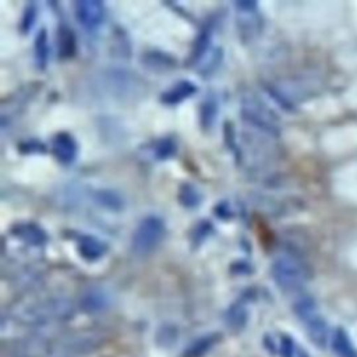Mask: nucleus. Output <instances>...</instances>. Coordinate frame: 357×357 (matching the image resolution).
Instances as JSON below:
<instances>
[{
    "label": "nucleus",
    "instance_id": "f257e3e1",
    "mask_svg": "<svg viewBox=\"0 0 357 357\" xmlns=\"http://www.w3.org/2000/svg\"><path fill=\"white\" fill-rule=\"evenodd\" d=\"M105 335L93 329L67 333L64 336H60L56 344H53L49 357H73L88 354L99 349L105 343Z\"/></svg>",
    "mask_w": 357,
    "mask_h": 357
},
{
    "label": "nucleus",
    "instance_id": "f03ea898",
    "mask_svg": "<svg viewBox=\"0 0 357 357\" xmlns=\"http://www.w3.org/2000/svg\"><path fill=\"white\" fill-rule=\"evenodd\" d=\"M275 283L289 293L300 291L308 280L307 266L293 255H280L272 264Z\"/></svg>",
    "mask_w": 357,
    "mask_h": 357
},
{
    "label": "nucleus",
    "instance_id": "7ed1b4c3",
    "mask_svg": "<svg viewBox=\"0 0 357 357\" xmlns=\"http://www.w3.org/2000/svg\"><path fill=\"white\" fill-rule=\"evenodd\" d=\"M294 314L304 324L311 342L324 347L329 340V328L324 317L319 314L317 303L310 296H303L293 305Z\"/></svg>",
    "mask_w": 357,
    "mask_h": 357
},
{
    "label": "nucleus",
    "instance_id": "20e7f679",
    "mask_svg": "<svg viewBox=\"0 0 357 357\" xmlns=\"http://www.w3.org/2000/svg\"><path fill=\"white\" fill-rule=\"evenodd\" d=\"M241 117L254 127L272 135H276L280 130L278 116L254 95H247L241 99Z\"/></svg>",
    "mask_w": 357,
    "mask_h": 357
},
{
    "label": "nucleus",
    "instance_id": "39448f33",
    "mask_svg": "<svg viewBox=\"0 0 357 357\" xmlns=\"http://www.w3.org/2000/svg\"><path fill=\"white\" fill-rule=\"evenodd\" d=\"M165 223L158 216H146L141 220L132 236V250L137 255H148L162 243L165 237Z\"/></svg>",
    "mask_w": 357,
    "mask_h": 357
},
{
    "label": "nucleus",
    "instance_id": "423d86ee",
    "mask_svg": "<svg viewBox=\"0 0 357 357\" xmlns=\"http://www.w3.org/2000/svg\"><path fill=\"white\" fill-rule=\"evenodd\" d=\"M13 349V353L18 357H49L53 349V343L32 333L17 342Z\"/></svg>",
    "mask_w": 357,
    "mask_h": 357
},
{
    "label": "nucleus",
    "instance_id": "0eeeda50",
    "mask_svg": "<svg viewBox=\"0 0 357 357\" xmlns=\"http://www.w3.org/2000/svg\"><path fill=\"white\" fill-rule=\"evenodd\" d=\"M74 7L77 20L86 28H95L103 21L105 6L98 0H81Z\"/></svg>",
    "mask_w": 357,
    "mask_h": 357
},
{
    "label": "nucleus",
    "instance_id": "6e6552de",
    "mask_svg": "<svg viewBox=\"0 0 357 357\" xmlns=\"http://www.w3.org/2000/svg\"><path fill=\"white\" fill-rule=\"evenodd\" d=\"M53 153L61 163H71L77 156V142L68 132H59L52 141Z\"/></svg>",
    "mask_w": 357,
    "mask_h": 357
},
{
    "label": "nucleus",
    "instance_id": "1a4fd4ad",
    "mask_svg": "<svg viewBox=\"0 0 357 357\" xmlns=\"http://www.w3.org/2000/svg\"><path fill=\"white\" fill-rule=\"evenodd\" d=\"M17 237L32 245H40L46 241V233L35 223H18L13 227Z\"/></svg>",
    "mask_w": 357,
    "mask_h": 357
},
{
    "label": "nucleus",
    "instance_id": "9d476101",
    "mask_svg": "<svg viewBox=\"0 0 357 357\" xmlns=\"http://www.w3.org/2000/svg\"><path fill=\"white\" fill-rule=\"evenodd\" d=\"M78 251L88 261L99 259L106 252V245L92 236H82L78 243Z\"/></svg>",
    "mask_w": 357,
    "mask_h": 357
},
{
    "label": "nucleus",
    "instance_id": "9b49d317",
    "mask_svg": "<svg viewBox=\"0 0 357 357\" xmlns=\"http://www.w3.org/2000/svg\"><path fill=\"white\" fill-rule=\"evenodd\" d=\"M332 347L340 357H357V349L354 347L349 335L342 328H337L335 331L332 336Z\"/></svg>",
    "mask_w": 357,
    "mask_h": 357
},
{
    "label": "nucleus",
    "instance_id": "f8f14e48",
    "mask_svg": "<svg viewBox=\"0 0 357 357\" xmlns=\"http://www.w3.org/2000/svg\"><path fill=\"white\" fill-rule=\"evenodd\" d=\"M195 85L192 82L188 81H180L176 85H173L172 88H169L163 95H162V100L166 103H177L184 100L185 98L191 96L195 92Z\"/></svg>",
    "mask_w": 357,
    "mask_h": 357
},
{
    "label": "nucleus",
    "instance_id": "ddd939ff",
    "mask_svg": "<svg viewBox=\"0 0 357 357\" xmlns=\"http://www.w3.org/2000/svg\"><path fill=\"white\" fill-rule=\"evenodd\" d=\"M57 45H59V54L61 57H70L75 50V39L70 28L60 25L57 31Z\"/></svg>",
    "mask_w": 357,
    "mask_h": 357
},
{
    "label": "nucleus",
    "instance_id": "4468645a",
    "mask_svg": "<svg viewBox=\"0 0 357 357\" xmlns=\"http://www.w3.org/2000/svg\"><path fill=\"white\" fill-rule=\"evenodd\" d=\"M107 305V298L106 296L99 291V290H91L86 291L84 294V297L81 298V307L85 311H91V312H96V311H102L105 310Z\"/></svg>",
    "mask_w": 357,
    "mask_h": 357
},
{
    "label": "nucleus",
    "instance_id": "2eb2a0df",
    "mask_svg": "<svg viewBox=\"0 0 357 357\" xmlns=\"http://www.w3.org/2000/svg\"><path fill=\"white\" fill-rule=\"evenodd\" d=\"M95 201L107 208V209H113V211H119L121 206H123V198L116 192V191H112V190H99L96 194H95Z\"/></svg>",
    "mask_w": 357,
    "mask_h": 357
},
{
    "label": "nucleus",
    "instance_id": "dca6fc26",
    "mask_svg": "<svg viewBox=\"0 0 357 357\" xmlns=\"http://www.w3.org/2000/svg\"><path fill=\"white\" fill-rule=\"evenodd\" d=\"M49 46H47V35L46 29H40L35 38V60L39 68H43L47 61Z\"/></svg>",
    "mask_w": 357,
    "mask_h": 357
},
{
    "label": "nucleus",
    "instance_id": "f3484780",
    "mask_svg": "<svg viewBox=\"0 0 357 357\" xmlns=\"http://www.w3.org/2000/svg\"><path fill=\"white\" fill-rule=\"evenodd\" d=\"M227 319V325L234 329V331H240L247 324V310L244 308L243 304H234L226 315Z\"/></svg>",
    "mask_w": 357,
    "mask_h": 357
},
{
    "label": "nucleus",
    "instance_id": "a211bd4d",
    "mask_svg": "<svg viewBox=\"0 0 357 357\" xmlns=\"http://www.w3.org/2000/svg\"><path fill=\"white\" fill-rule=\"evenodd\" d=\"M215 339L216 336H204L198 339L185 350L184 357H201L211 349V346H213V343L216 342Z\"/></svg>",
    "mask_w": 357,
    "mask_h": 357
},
{
    "label": "nucleus",
    "instance_id": "6ab92c4d",
    "mask_svg": "<svg viewBox=\"0 0 357 357\" xmlns=\"http://www.w3.org/2000/svg\"><path fill=\"white\" fill-rule=\"evenodd\" d=\"M211 33H212V26L209 24H206L201 29L199 36L195 42V47H194V53H192L194 59H201L205 54V52L208 49V45H209V40H211Z\"/></svg>",
    "mask_w": 357,
    "mask_h": 357
},
{
    "label": "nucleus",
    "instance_id": "aec40b11",
    "mask_svg": "<svg viewBox=\"0 0 357 357\" xmlns=\"http://www.w3.org/2000/svg\"><path fill=\"white\" fill-rule=\"evenodd\" d=\"M216 113H218V107H216L215 99H212V98L205 99V102L202 103V107H201V120H202V124H204V126H211V124H213L215 117H216Z\"/></svg>",
    "mask_w": 357,
    "mask_h": 357
},
{
    "label": "nucleus",
    "instance_id": "412c9836",
    "mask_svg": "<svg viewBox=\"0 0 357 357\" xmlns=\"http://www.w3.org/2000/svg\"><path fill=\"white\" fill-rule=\"evenodd\" d=\"M180 202L185 206H195L199 204V194L191 184H184L180 190Z\"/></svg>",
    "mask_w": 357,
    "mask_h": 357
},
{
    "label": "nucleus",
    "instance_id": "4be33fe9",
    "mask_svg": "<svg viewBox=\"0 0 357 357\" xmlns=\"http://www.w3.org/2000/svg\"><path fill=\"white\" fill-rule=\"evenodd\" d=\"M279 351H280L282 357H293V354H294V343H293L291 337H289L286 335L282 336Z\"/></svg>",
    "mask_w": 357,
    "mask_h": 357
},
{
    "label": "nucleus",
    "instance_id": "5701e85b",
    "mask_svg": "<svg viewBox=\"0 0 357 357\" xmlns=\"http://www.w3.org/2000/svg\"><path fill=\"white\" fill-rule=\"evenodd\" d=\"M174 152V144L170 139H163L158 145V155L159 158H169Z\"/></svg>",
    "mask_w": 357,
    "mask_h": 357
},
{
    "label": "nucleus",
    "instance_id": "b1692460",
    "mask_svg": "<svg viewBox=\"0 0 357 357\" xmlns=\"http://www.w3.org/2000/svg\"><path fill=\"white\" fill-rule=\"evenodd\" d=\"M33 18H35V8H33V6H31V7H28L26 10H25V15H24V18H22V24L25 25V24H31L32 21H33Z\"/></svg>",
    "mask_w": 357,
    "mask_h": 357
},
{
    "label": "nucleus",
    "instance_id": "393cba45",
    "mask_svg": "<svg viewBox=\"0 0 357 357\" xmlns=\"http://www.w3.org/2000/svg\"><path fill=\"white\" fill-rule=\"evenodd\" d=\"M1 357H18V356H17V354H14V353H13V351H10V353H8V354H3V356H1Z\"/></svg>",
    "mask_w": 357,
    "mask_h": 357
},
{
    "label": "nucleus",
    "instance_id": "a878e982",
    "mask_svg": "<svg viewBox=\"0 0 357 357\" xmlns=\"http://www.w3.org/2000/svg\"><path fill=\"white\" fill-rule=\"evenodd\" d=\"M300 357H307V356H305V354H301V356H300Z\"/></svg>",
    "mask_w": 357,
    "mask_h": 357
}]
</instances>
